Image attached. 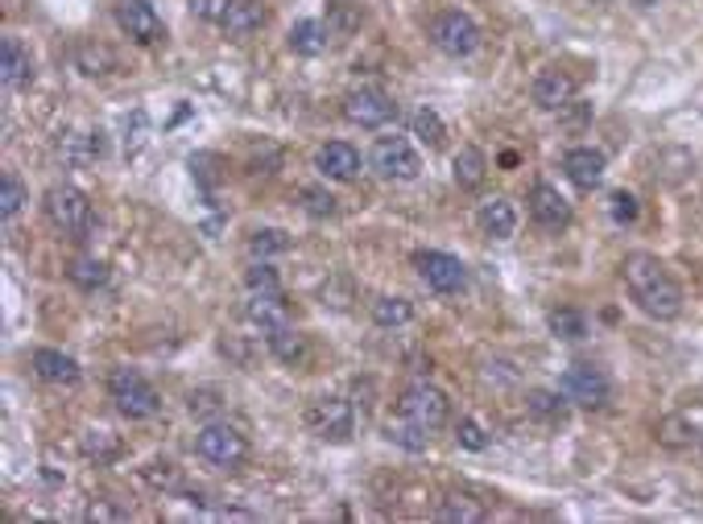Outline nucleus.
<instances>
[{
    "label": "nucleus",
    "mask_w": 703,
    "mask_h": 524,
    "mask_svg": "<svg viewBox=\"0 0 703 524\" xmlns=\"http://www.w3.org/2000/svg\"><path fill=\"white\" fill-rule=\"evenodd\" d=\"M620 277H625V289L650 319L658 322H674L683 314V289L670 277V269L658 260L653 253H629L620 260Z\"/></svg>",
    "instance_id": "nucleus-1"
},
{
    "label": "nucleus",
    "mask_w": 703,
    "mask_h": 524,
    "mask_svg": "<svg viewBox=\"0 0 703 524\" xmlns=\"http://www.w3.org/2000/svg\"><path fill=\"white\" fill-rule=\"evenodd\" d=\"M195 450L204 462L211 467H223V471H237L244 458H249V438H244L237 425H223V422H207L195 438Z\"/></svg>",
    "instance_id": "nucleus-2"
},
{
    "label": "nucleus",
    "mask_w": 703,
    "mask_h": 524,
    "mask_svg": "<svg viewBox=\"0 0 703 524\" xmlns=\"http://www.w3.org/2000/svg\"><path fill=\"white\" fill-rule=\"evenodd\" d=\"M108 392H112V401H117V409L129 422H145V417H154L157 409H162L154 384L145 376L129 372V368H117V372L108 376Z\"/></svg>",
    "instance_id": "nucleus-3"
},
{
    "label": "nucleus",
    "mask_w": 703,
    "mask_h": 524,
    "mask_svg": "<svg viewBox=\"0 0 703 524\" xmlns=\"http://www.w3.org/2000/svg\"><path fill=\"white\" fill-rule=\"evenodd\" d=\"M46 220L70 239H84L91 227V203L79 187H51L46 190Z\"/></svg>",
    "instance_id": "nucleus-4"
},
{
    "label": "nucleus",
    "mask_w": 703,
    "mask_h": 524,
    "mask_svg": "<svg viewBox=\"0 0 703 524\" xmlns=\"http://www.w3.org/2000/svg\"><path fill=\"white\" fill-rule=\"evenodd\" d=\"M430 42L447 54V58H468V54L481 51V25L460 13V9H447L430 21Z\"/></svg>",
    "instance_id": "nucleus-5"
},
{
    "label": "nucleus",
    "mask_w": 703,
    "mask_h": 524,
    "mask_svg": "<svg viewBox=\"0 0 703 524\" xmlns=\"http://www.w3.org/2000/svg\"><path fill=\"white\" fill-rule=\"evenodd\" d=\"M307 425L315 438L323 442H348L356 430V413L343 397H315L307 405Z\"/></svg>",
    "instance_id": "nucleus-6"
},
{
    "label": "nucleus",
    "mask_w": 703,
    "mask_h": 524,
    "mask_svg": "<svg viewBox=\"0 0 703 524\" xmlns=\"http://www.w3.org/2000/svg\"><path fill=\"white\" fill-rule=\"evenodd\" d=\"M559 392H563L571 405L604 409L608 405V397H613V384H608V376H604L601 368H592V364H571V368L559 376Z\"/></svg>",
    "instance_id": "nucleus-7"
},
{
    "label": "nucleus",
    "mask_w": 703,
    "mask_h": 524,
    "mask_svg": "<svg viewBox=\"0 0 703 524\" xmlns=\"http://www.w3.org/2000/svg\"><path fill=\"white\" fill-rule=\"evenodd\" d=\"M397 413L418 425H427V430H439V425H447V417H451V401H447L443 389H435L427 380H414L410 389L402 392Z\"/></svg>",
    "instance_id": "nucleus-8"
},
{
    "label": "nucleus",
    "mask_w": 703,
    "mask_h": 524,
    "mask_svg": "<svg viewBox=\"0 0 703 524\" xmlns=\"http://www.w3.org/2000/svg\"><path fill=\"white\" fill-rule=\"evenodd\" d=\"M373 169H377L385 182H414L418 178V153L406 136H381L377 145H373Z\"/></svg>",
    "instance_id": "nucleus-9"
},
{
    "label": "nucleus",
    "mask_w": 703,
    "mask_h": 524,
    "mask_svg": "<svg viewBox=\"0 0 703 524\" xmlns=\"http://www.w3.org/2000/svg\"><path fill=\"white\" fill-rule=\"evenodd\" d=\"M414 269H418V277L435 293H460L468 286V269H463L460 256L451 253H418L414 256Z\"/></svg>",
    "instance_id": "nucleus-10"
},
{
    "label": "nucleus",
    "mask_w": 703,
    "mask_h": 524,
    "mask_svg": "<svg viewBox=\"0 0 703 524\" xmlns=\"http://www.w3.org/2000/svg\"><path fill=\"white\" fill-rule=\"evenodd\" d=\"M343 116L361 124V129H385L389 120H397V103L381 87H361L343 100Z\"/></svg>",
    "instance_id": "nucleus-11"
},
{
    "label": "nucleus",
    "mask_w": 703,
    "mask_h": 524,
    "mask_svg": "<svg viewBox=\"0 0 703 524\" xmlns=\"http://www.w3.org/2000/svg\"><path fill=\"white\" fill-rule=\"evenodd\" d=\"M117 25L141 46H154V42L166 37V25H162L150 0H117Z\"/></svg>",
    "instance_id": "nucleus-12"
},
{
    "label": "nucleus",
    "mask_w": 703,
    "mask_h": 524,
    "mask_svg": "<svg viewBox=\"0 0 703 524\" xmlns=\"http://www.w3.org/2000/svg\"><path fill=\"white\" fill-rule=\"evenodd\" d=\"M244 314H249L253 326H261V335L290 326V310H286V302H282V289H249Z\"/></svg>",
    "instance_id": "nucleus-13"
},
{
    "label": "nucleus",
    "mask_w": 703,
    "mask_h": 524,
    "mask_svg": "<svg viewBox=\"0 0 703 524\" xmlns=\"http://www.w3.org/2000/svg\"><path fill=\"white\" fill-rule=\"evenodd\" d=\"M571 100H575V79H571L563 67L538 70V79H534V103H538L542 112H563Z\"/></svg>",
    "instance_id": "nucleus-14"
},
{
    "label": "nucleus",
    "mask_w": 703,
    "mask_h": 524,
    "mask_svg": "<svg viewBox=\"0 0 703 524\" xmlns=\"http://www.w3.org/2000/svg\"><path fill=\"white\" fill-rule=\"evenodd\" d=\"M265 21H270V9H265L261 0H232L220 25H223V34L232 37V42H249L253 34H261V30H265Z\"/></svg>",
    "instance_id": "nucleus-15"
},
{
    "label": "nucleus",
    "mask_w": 703,
    "mask_h": 524,
    "mask_svg": "<svg viewBox=\"0 0 703 524\" xmlns=\"http://www.w3.org/2000/svg\"><path fill=\"white\" fill-rule=\"evenodd\" d=\"M530 215L538 227H547V232H559L571 223V203H567L559 187H550V182H538L530 190Z\"/></svg>",
    "instance_id": "nucleus-16"
},
{
    "label": "nucleus",
    "mask_w": 703,
    "mask_h": 524,
    "mask_svg": "<svg viewBox=\"0 0 703 524\" xmlns=\"http://www.w3.org/2000/svg\"><path fill=\"white\" fill-rule=\"evenodd\" d=\"M315 169L323 178H336V182H352L361 174V153L352 149L348 141H327L323 149L315 153Z\"/></svg>",
    "instance_id": "nucleus-17"
},
{
    "label": "nucleus",
    "mask_w": 703,
    "mask_h": 524,
    "mask_svg": "<svg viewBox=\"0 0 703 524\" xmlns=\"http://www.w3.org/2000/svg\"><path fill=\"white\" fill-rule=\"evenodd\" d=\"M563 169L580 190H592V187H601L604 169H608V157H604L601 149H592V145H580V149H571L563 157Z\"/></svg>",
    "instance_id": "nucleus-18"
},
{
    "label": "nucleus",
    "mask_w": 703,
    "mask_h": 524,
    "mask_svg": "<svg viewBox=\"0 0 703 524\" xmlns=\"http://www.w3.org/2000/svg\"><path fill=\"white\" fill-rule=\"evenodd\" d=\"M34 79V58L21 46L18 37H4L0 42V83L4 87H21Z\"/></svg>",
    "instance_id": "nucleus-19"
},
{
    "label": "nucleus",
    "mask_w": 703,
    "mask_h": 524,
    "mask_svg": "<svg viewBox=\"0 0 703 524\" xmlns=\"http://www.w3.org/2000/svg\"><path fill=\"white\" fill-rule=\"evenodd\" d=\"M476 220H481L484 236H493V239H509L517 232V211L509 199H484Z\"/></svg>",
    "instance_id": "nucleus-20"
},
{
    "label": "nucleus",
    "mask_w": 703,
    "mask_h": 524,
    "mask_svg": "<svg viewBox=\"0 0 703 524\" xmlns=\"http://www.w3.org/2000/svg\"><path fill=\"white\" fill-rule=\"evenodd\" d=\"M34 372L46 380V384H75L79 380V364L63 352H51V347H42L34 352Z\"/></svg>",
    "instance_id": "nucleus-21"
},
{
    "label": "nucleus",
    "mask_w": 703,
    "mask_h": 524,
    "mask_svg": "<svg viewBox=\"0 0 703 524\" xmlns=\"http://www.w3.org/2000/svg\"><path fill=\"white\" fill-rule=\"evenodd\" d=\"M286 42H290L294 54H303V58H315V54L327 51V42H331V25H323V21H298Z\"/></svg>",
    "instance_id": "nucleus-22"
},
{
    "label": "nucleus",
    "mask_w": 703,
    "mask_h": 524,
    "mask_svg": "<svg viewBox=\"0 0 703 524\" xmlns=\"http://www.w3.org/2000/svg\"><path fill=\"white\" fill-rule=\"evenodd\" d=\"M451 174H455V182H460L463 190H476L488 178V157H484L476 145H463L460 153H455V161H451Z\"/></svg>",
    "instance_id": "nucleus-23"
},
{
    "label": "nucleus",
    "mask_w": 703,
    "mask_h": 524,
    "mask_svg": "<svg viewBox=\"0 0 703 524\" xmlns=\"http://www.w3.org/2000/svg\"><path fill=\"white\" fill-rule=\"evenodd\" d=\"M526 413H530L534 422H542V425H563L567 397H563V392L534 389V392H526Z\"/></svg>",
    "instance_id": "nucleus-24"
},
{
    "label": "nucleus",
    "mask_w": 703,
    "mask_h": 524,
    "mask_svg": "<svg viewBox=\"0 0 703 524\" xmlns=\"http://www.w3.org/2000/svg\"><path fill=\"white\" fill-rule=\"evenodd\" d=\"M435 516L447 524H481L484 508L476 504V500H468V495H443L439 508H435Z\"/></svg>",
    "instance_id": "nucleus-25"
},
{
    "label": "nucleus",
    "mask_w": 703,
    "mask_h": 524,
    "mask_svg": "<svg viewBox=\"0 0 703 524\" xmlns=\"http://www.w3.org/2000/svg\"><path fill=\"white\" fill-rule=\"evenodd\" d=\"M265 343H270V352H274L282 364H303V359H307V338L298 335L294 326L270 331V335H265Z\"/></svg>",
    "instance_id": "nucleus-26"
},
{
    "label": "nucleus",
    "mask_w": 703,
    "mask_h": 524,
    "mask_svg": "<svg viewBox=\"0 0 703 524\" xmlns=\"http://www.w3.org/2000/svg\"><path fill=\"white\" fill-rule=\"evenodd\" d=\"M410 129H414V136L427 145V149H443L447 124H443V116H439L435 108H418V112H414V120H410Z\"/></svg>",
    "instance_id": "nucleus-27"
},
{
    "label": "nucleus",
    "mask_w": 703,
    "mask_h": 524,
    "mask_svg": "<svg viewBox=\"0 0 703 524\" xmlns=\"http://www.w3.org/2000/svg\"><path fill=\"white\" fill-rule=\"evenodd\" d=\"M385 438L397 442V446H406V450H427L430 430H427V425H418V422H410V417H402V413H397V422L385 425Z\"/></svg>",
    "instance_id": "nucleus-28"
},
{
    "label": "nucleus",
    "mask_w": 703,
    "mask_h": 524,
    "mask_svg": "<svg viewBox=\"0 0 703 524\" xmlns=\"http://www.w3.org/2000/svg\"><path fill=\"white\" fill-rule=\"evenodd\" d=\"M547 322H550V331H554V338H567V343L587 335V319H583L580 310H550Z\"/></svg>",
    "instance_id": "nucleus-29"
},
{
    "label": "nucleus",
    "mask_w": 703,
    "mask_h": 524,
    "mask_svg": "<svg viewBox=\"0 0 703 524\" xmlns=\"http://www.w3.org/2000/svg\"><path fill=\"white\" fill-rule=\"evenodd\" d=\"M410 302L406 298H377L373 302V322L377 326H402V322H410Z\"/></svg>",
    "instance_id": "nucleus-30"
},
{
    "label": "nucleus",
    "mask_w": 703,
    "mask_h": 524,
    "mask_svg": "<svg viewBox=\"0 0 703 524\" xmlns=\"http://www.w3.org/2000/svg\"><path fill=\"white\" fill-rule=\"evenodd\" d=\"M75 63H79L84 75H108V70L117 67L112 51H103V46H79V51H75Z\"/></svg>",
    "instance_id": "nucleus-31"
},
{
    "label": "nucleus",
    "mask_w": 703,
    "mask_h": 524,
    "mask_svg": "<svg viewBox=\"0 0 703 524\" xmlns=\"http://www.w3.org/2000/svg\"><path fill=\"white\" fill-rule=\"evenodd\" d=\"M70 281H75V286H84V289H100L103 281H108V265L84 256V260H75V265H70Z\"/></svg>",
    "instance_id": "nucleus-32"
},
{
    "label": "nucleus",
    "mask_w": 703,
    "mask_h": 524,
    "mask_svg": "<svg viewBox=\"0 0 703 524\" xmlns=\"http://www.w3.org/2000/svg\"><path fill=\"white\" fill-rule=\"evenodd\" d=\"M25 199H30L25 187H21L13 174H4V178H0V211H4V220H13L21 207H25Z\"/></svg>",
    "instance_id": "nucleus-33"
},
{
    "label": "nucleus",
    "mask_w": 703,
    "mask_h": 524,
    "mask_svg": "<svg viewBox=\"0 0 703 524\" xmlns=\"http://www.w3.org/2000/svg\"><path fill=\"white\" fill-rule=\"evenodd\" d=\"M84 450L96 458H117V450H121V442L112 438L108 430H87L84 434Z\"/></svg>",
    "instance_id": "nucleus-34"
},
{
    "label": "nucleus",
    "mask_w": 703,
    "mask_h": 524,
    "mask_svg": "<svg viewBox=\"0 0 703 524\" xmlns=\"http://www.w3.org/2000/svg\"><path fill=\"white\" fill-rule=\"evenodd\" d=\"M249 248H253V256L282 253V248H290V239H286V232H257V236L249 239Z\"/></svg>",
    "instance_id": "nucleus-35"
},
{
    "label": "nucleus",
    "mask_w": 703,
    "mask_h": 524,
    "mask_svg": "<svg viewBox=\"0 0 703 524\" xmlns=\"http://www.w3.org/2000/svg\"><path fill=\"white\" fill-rule=\"evenodd\" d=\"M303 207H307L310 215H336V199L319 187H307L303 190Z\"/></svg>",
    "instance_id": "nucleus-36"
},
{
    "label": "nucleus",
    "mask_w": 703,
    "mask_h": 524,
    "mask_svg": "<svg viewBox=\"0 0 703 524\" xmlns=\"http://www.w3.org/2000/svg\"><path fill=\"white\" fill-rule=\"evenodd\" d=\"M228 4H232V0H187V9L199 21H223Z\"/></svg>",
    "instance_id": "nucleus-37"
},
{
    "label": "nucleus",
    "mask_w": 703,
    "mask_h": 524,
    "mask_svg": "<svg viewBox=\"0 0 703 524\" xmlns=\"http://www.w3.org/2000/svg\"><path fill=\"white\" fill-rule=\"evenodd\" d=\"M608 203H613V220H617V223H634L637 220V199H634V194L617 190Z\"/></svg>",
    "instance_id": "nucleus-38"
},
{
    "label": "nucleus",
    "mask_w": 703,
    "mask_h": 524,
    "mask_svg": "<svg viewBox=\"0 0 703 524\" xmlns=\"http://www.w3.org/2000/svg\"><path fill=\"white\" fill-rule=\"evenodd\" d=\"M460 442L468 446V450H484V446H488V438H484V430H481L476 422H472V417H468V422H460Z\"/></svg>",
    "instance_id": "nucleus-39"
},
{
    "label": "nucleus",
    "mask_w": 703,
    "mask_h": 524,
    "mask_svg": "<svg viewBox=\"0 0 703 524\" xmlns=\"http://www.w3.org/2000/svg\"><path fill=\"white\" fill-rule=\"evenodd\" d=\"M190 413H199V417H211V413H220V401H216V392H190Z\"/></svg>",
    "instance_id": "nucleus-40"
},
{
    "label": "nucleus",
    "mask_w": 703,
    "mask_h": 524,
    "mask_svg": "<svg viewBox=\"0 0 703 524\" xmlns=\"http://www.w3.org/2000/svg\"><path fill=\"white\" fill-rule=\"evenodd\" d=\"M249 289H282V286H277L274 269H265V265H257V269L249 272Z\"/></svg>",
    "instance_id": "nucleus-41"
},
{
    "label": "nucleus",
    "mask_w": 703,
    "mask_h": 524,
    "mask_svg": "<svg viewBox=\"0 0 703 524\" xmlns=\"http://www.w3.org/2000/svg\"><path fill=\"white\" fill-rule=\"evenodd\" d=\"M150 479L162 483V488H174V483H178V471H174L171 462H162V471H150Z\"/></svg>",
    "instance_id": "nucleus-42"
},
{
    "label": "nucleus",
    "mask_w": 703,
    "mask_h": 524,
    "mask_svg": "<svg viewBox=\"0 0 703 524\" xmlns=\"http://www.w3.org/2000/svg\"><path fill=\"white\" fill-rule=\"evenodd\" d=\"M124 512H112V508H103V504H91L87 508V521H121Z\"/></svg>",
    "instance_id": "nucleus-43"
}]
</instances>
